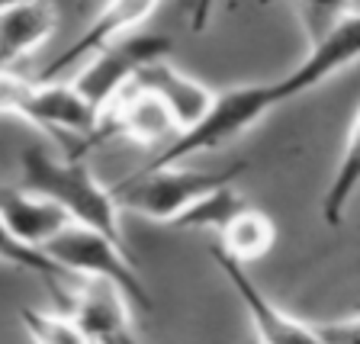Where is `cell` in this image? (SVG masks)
<instances>
[{
  "mask_svg": "<svg viewBox=\"0 0 360 344\" xmlns=\"http://www.w3.org/2000/svg\"><path fill=\"white\" fill-rule=\"evenodd\" d=\"M20 187L61 210L68 225H81L106 235L116 245H126L120 206L110 193V184L97 180L84 158H55V151H49L45 145H26L20 151Z\"/></svg>",
  "mask_w": 360,
  "mask_h": 344,
  "instance_id": "cell-1",
  "label": "cell"
},
{
  "mask_svg": "<svg viewBox=\"0 0 360 344\" xmlns=\"http://www.w3.org/2000/svg\"><path fill=\"white\" fill-rule=\"evenodd\" d=\"M245 165H232L222 171H196V167H139L126 174L122 180L110 184V193L120 210H129L135 216H145L151 222H177L184 212L202 200L212 190L232 184Z\"/></svg>",
  "mask_w": 360,
  "mask_h": 344,
  "instance_id": "cell-2",
  "label": "cell"
},
{
  "mask_svg": "<svg viewBox=\"0 0 360 344\" xmlns=\"http://www.w3.org/2000/svg\"><path fill=\"white\" fill-rule=\"evenodd\" d=\"M42 255L52 257L75 280H94V284L112 286L129 309L148 312L155 306L135 264L129 261L126 245H116L106 235H97L81 225H65L49 245H42Z\"/></svg>",
  "mask_w": 360,
  "mask_h": 344,
  "instance_id": "cell-3",
  "label": "cell"
},
{
  "mask_svg": "<svg viewBox=\"0 0 360 344\" xmlns=\"http://www.w3.org/2000/svg\"><path fill=\"white\" fill-rule=\"evenodd\" d=\"M167 52H171V39L167 36L135 30V32H129V36L116 39L112 45H106L103 52L94 55V58L87 61V68L71 81V87H75L77 97L100 116V113L132 84V77L139 75L145 65H151V61H158V58H167Z\"/></svg>",
  "mask_w": 360,
  "mask_h": 344,
  "instance_id": "cell-4",
  "label": "cell"
},
{
  "mask_svg": "<svg viewBox=\"0 0 360 344\" xmlns=\"http://www.w3.org/2000/svg\"><path fill=\"white\" fill-rule=\"evenodd\" d=\"M58 302L61 315H68L90 344L135 341L132 329H129V306L112 286L77 280L71 284V290H58Z\"/></svg>",
  "mask_w": 360,
  "mask_h": 344,
  "instance_id": "cell-5",
  "label": "cell"
},
{
  "mask_svg": "<svg viewBox=\"0 0 360 344\" xmlns=\"http://www.w3.org/2000/svg\"><path fill=\"white\" fill-rule=\"evenodd\" d=\"M212 257H216L219 270L225 274V280L232 284L235 296L241 300V306H245V312H248V319H251V325H255V335L261 344H322L315 338L312 325L292 319L290 312H283L277 302L270 300L267 293L251 280L248 267L229 261L216 245H212Z\"/></svg>",
  "mask_w": 360,
  "mask_h": 344,
  "instance_id": "cell-6",
  "label": "cell"
},
{
  "mask_svg": "<svg viewBox=\"0 0 360 344\" xmlns=\"http://www.w3.org/2000/svg\"><path fill=\"white\" fill-rule=\"evenodd\" d=\"M151 13H158V4H139V0H129V4H110V7H103L94 20H90L87 30L68 45L65 52H58L42 71H39L36 81L39 84H55L81 58H94V55L103 52L106 45H112L116 39H122L132 30H139Z\"/></svg>",
  "mask_w": 360,
  "mask_h": 344,
  "instance_id": "cell-7",
  "label": "cell"
},
{
  "mask_svg": "<svg viewBox=\"0 0 360 344\" xmlns=\"http://www.w3.org/2000/svg\"><path fill=\"white\" fill-rule=\"evenodd\" d=\"M132 84L142 90V94H148V97L171 116L177 135L187 132L190 126H196L212 103V90L202 87L193 77H187L184 71H177L167 58H158V61H151V65H145L142 71L132 77Z\"/></svg>",
  "mask_w": 360,
  "mask_h": 344,
  "instance_id": "cell-8",
  "label": "cell"
},
{
  "mask_svg": "<svg viewBox=\"0 0 360 344\" xmlns=\"http://www.w3.org/2000/svg\"><path fill=\"white\" fill-rule=\"evenodd\" d=\"M177 129L148 94L129 84L120 97L112 100L97 122V145L106 139H132L142 145H171Z\"/></svg>",
  "mask_w": 360,
  "mask_h": 344,
  "instance_id": "cell-9",
  "label": "cell"
},
{
  "mask_svg": "<svg viewBox=\"0 0 360 344\" xmlns=\"http://www.w3.org/2000/svg\"><path fill=\"white\" fill-rule=\"evenodd\" d=\"M0 225L22 245L42 251V245H49L65 229L68 219L49 200L30 193L20 184H0Z\"/></svg>",
  "mask_w": 360,
  "mask_h": 344,
  "instance_id": "cell-10",
  "label": "cell"
},
{
  "mask_svg": "<svg viewBox=\"0 0 360 344\" xmlns=\"http://www.w3.org/2000/svg\"><path fill=\"white\" fill-rule=\"evenodd\" d=\"M58 13L49 4H4L0 7V68H10L42 49L55 32Z\"/></svg>",
  "mask_w": 360,
  "mask_h": 344,
  "instance_id": "cell-11",
  "label": "cell"
},
{
  "mask_svg": "<svg viewBox=\"0 0 360 344\" xmlns=\"http://www.w3.org/2000/svg\"><path fill=\"white\" fill-rule=\"evenodd\" d=\"M219 238H222L216 245L219 251H222L229 261L248 267L251 261H261V257L270 255V248L277 241V225H274V219L264 210H257V206H241V210L225 222Z\"/></svg>",
  "mask_w": 360,
  "mask_h": 344,
  "instance_id": "cell-12",
  "label": "cell"
},
{
  "mask_svg": "<svg viewBox=\"0 0 360 344\" xmlns=\"http://www.w3.org/2000/svg\"><path fill=\"white\" fill-rule=\"evenodd\" d=\"M357 177H360V113H354L351 126H347L345 148H341V161H338L322 196V219L328 229H338L345 222L347 203L354 200V190H357Z\"/></svg>",
  "mask_w": 360,
  "mask_h": 344,
  "instance_id": "cell-13",
  "label": "cell"
},
{
  "mask_svg": "<svg viewBox=\"0 0 360 344\" xmlns=\"http://www.w3.org/2000/svg\"><path fill=\"white\" fill-rule=\"evenodd\" d=\"M241 206H248L245 196H241L232 184H225V187L206 193L202 200H196L174 225H180V229H206V232H222L225 222H229V219H232Z\"/></svg>",
  "mask_w": 360,
  "mask_h": 344,
  "instance_id": "cell-14",
  "label": "cell"
},
{
  "mask_svg": "<svg viewBox=\"0 0 360 344\" xmlns=\"http://www.w3.org/2000/svg\"><path fill=\"white\" fill-rule=\"evenodd\" d=\"M0 264L16 267V270H30V274H39V277L52 280V284H75V277L65 274L52 257H45L39 248L22 245V241L13 238L4 225H0Z\"/></svg>",
  "mask_w": 360,
  "mask_h": 344,
  "instance_id": "cell-15",
  "label": "cell"
},
{
  "mask_svg": "<svg viewBox=\"0 0 360 344\" xmlns=\"http://www.w3.org/2000/svg\"><path fill=\"white\" fill-rule=\"evenodd\" d=\"M20 322L32 344H90L77 331V325L61 312H42V309H22Z\"/></svg>",
  "mask_w": 360,
  "mask_h": 344,
  "instance_id": "cell-16",
  "label": "cell"
},
{
  "mask_svg": "<svg viewBox=\"0 0 360 344\" xmlns=\"http://www.w3.org/2000/svg\"><path fill=\"white\" fill-rule=\"evenodd\" d=\"M312 331L322 344H357L360 341L357 315H345V319H335V322H319V325H312Z\"/></svg>",
  "mask_w": 360,
  "mask_h": 344,
  "instance_id": "cell-17",
  "label": "cell"
},
{
  "mask_svg": "<svg viewBox=\"0 0 360 344\" xmlns=\"http://www.w3.org/2000/svg\"><path fill=\"white\" fill-rule=\"evenodd\" d=\"M129 344H139V341H129Z\"/></svg>",
  "mask_w": 360,
  "mask_h": 344,
  "instance_id": "cell-18",
  "label": "cell"
}]
</instances>
